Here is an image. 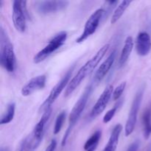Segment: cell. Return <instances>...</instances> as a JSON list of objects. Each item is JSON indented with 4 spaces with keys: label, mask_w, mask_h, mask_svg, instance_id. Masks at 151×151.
Listing matches in <instances>:
<instances>
[{
    "label": "cell",
    "mask_w": 151,
    "mask_h": 151,
    "mask_svg": "<svg viewBox=\"0 0 151 151\" xmlns=\"http://www.w3.org/2000/svg\"><path fill=\"white\" fill-rule=\"evenodd\" d=\"M110 48V44H106L101 47L100 50L97 51V52L91 58L90 60H88L81 69L78 70V73L72 78V79L69 81L66 90H65L64 96L68 97L71 95L74 92L75 89L81 85L82 81L86 78L88 75H91L100 60L103 58L105 55L107 53L108 50Z\"/></svg>",
    "instance_id": "6da1fadb"
},
{
    "label": "cell",
    "mask_w": 151,
    "mask_h": 151,
    "mask_svg": "<svg viewBox=\"0 0 151 151\" xmlns=\"http://www.w3.org/2000/svg\"><path fill=\"white\" fill-rule=\"evenodd\" d=\"M16 55L13 44L2 27L0 29V63L8 72H13L16 68Z\"/></svg>",
    "instance_id": "7a4b0ae2"
},
{
    "label": "cell",
    "mask_w": 151,
    "mask_h": 151,
    "mask_svg": "<svg viewBox=\"0 0 151 151\" xmlns=\"http://www.w3.org/2000/svg\"><path fill=\"white\" fill-rule=\"evenodd\" d=\"M93 90V87L91 84L86 87L84 90L83 92L82 93L80 98L78 99V101L75 104L74 107L72 108L71 113L69 114V127H68L67 130H66V133H65L64 136L63 137V139L61 142V146L64 147L65 145L66 144V141H67L68 138H69V135H70L71 132H72V129L76 125L77 122L78 121L79 118L81 117V114H82L83 111L85 109L86 106L87 104L88 98H89L90 95L91 94V91Z\"/></svg>",
    "instance_id": "3957f363"
},
{
    "label": "cell",
    "mask_w": 151,
    "mask_h": 151,
    "mask_svg": "<svg viewBox=\"0 0 151 151\" xmlns=\"http://www.w3.org/2000/svg\"><path fill=\"white\" fill-rule=\"evenodd\" d=\"M67 38V32L66 31H60L54 35L49 41L47 45H46L41 50H40L33 58V62L35 63H39L44 61L47 58L54 52L58 50L63 45Z\"/></svg>",
    "instance_id": "277c9868"
},
{
    "label": "cell",
    "mask_w": 151,
    "mask_h": 151,
    "mask_svg": "<svg viewBox=\"0 0 151 151\" xmlns=\"http://www.w3.org/2000/svg\"><path fill=\"white\" fill-rule=\"evenodd\" d=\"M144 87L140 88L137 92V94H136L134 100H133L131 110L129 111V114H128V119H127L125 127V133L126 137L131 135L134 131L136 123H137L139 111L140 106H141L142 101L143 95H144Z\"/></svg>",
    "instance_id": "5b68a950"
},
{
    "label": "cell",
    "mask_w": 151,
    "mask_h": 151,
    "mask_svg": "<svg viewBox=\"0 0 151 151\" xmlns=\"http://www.w3.org/2000/svg\"><path fill=\"white\" fill-rule=\"evenodd\" d=\"M27 1L15 0L13 1V25L17 31L24 32L26 29V22L27 11Z\"/></svg>",
    "instance_id": "8992f818"
},
{
    "label": "cell",
    "mask_w": 151,
    "mask_h": 151,
    "mask_svg": "<svg viewBox=\"0 0 151 151\" xmlns=\"http://www.w3.org/2000/svg\"><path fill=\"white\" fill-rule=\"evenodd\" d=\"M104 9L99 8L97 10H96L90 16V17L88 18V20L86 22L85 26H84L83 32L78 37V39L76 40L77 43L83 42L88 37L91 36V35H93L95 32L97 27H98L99 24H100L101 19L104 16Z\"/></svg>",
    "instance_id": "52a82bcc"
},
{
    "label": "cell",
    "mask_w": 151,
    "mask_h": 151,
    "mask_svg": "<svg viewBox=\"0 0 151 151\" xmlns=\"http://www.w3.org/2000/svg\"><path fill=\"white\" fill-rule=\"evenodd\" d=\"M72 74V69L69 70L63 78L60 79V81L55 86L52 88V89L50 91V94L46 99L45 101L44 102L42 105L40 107V110L41 111H45L46 109L48 108L51 107V105L54 103L56 100V99L59 97L62 91H63L64 88H66L68 84L69 83V80H70L71 76Z\"/></svg>",
    "instance_id": "ba28073f"
},
{
    "label": "cell",
    "mask_w": 151,
    "mask_h": 151,
    "mask_svg": "<svg viewBox=\"0 0 151 151\" xmlns=\"http://www.w3.org/2000/svg\"><path fill=\"white\" fill-rule=\"evenodd\" d=\"M113 86L109 85L108 86H106V88H105L103 93L100 94L98 100H97V102L91 109V113H90V118L91 119H95L102 112H103V111L106 109L111 97L113 95Z\"/></svg>",
    "instance_id": "9c48e42d"
},
{
    "label": "cell",
    "mask_w": 151,
    "mask_h": 151,
    "mask_svg": "<svg viewBox=\"0 0 151 151\" xmlns=\"http://www.w3.org/2000/svg\"><path fill=\"white\" fill-rule=\"evenodd\" d=\"M68 5L67 1H37L35 8L41 14H50L63 10Z\"/></svg>",
    "instance_id": "30bf717a"
},
{
    "label": "cell",
    "mask_w": 151,
    "mask_h": 151,
    "mask_svg": "<svg viewBox=\"0 0 151 151\" xmlns=\"http://www.w3.org/2000/svg\"><path fill=\"white\" fill-rule=\"evenodd\" d=\"M52 114V108L50 107L48 109H46L44 111V114H43L42 116L38 121V123L35 125V128L33 130V137L34 139H35V142L32 145V150H33L34 149L36 148L39 143L41 142V139H42L43 134H44V128H45L46 124L48 122L49 119L50 117V115Z\"/></svg>",
    "instance_id": "8fae6325"
},
{
    "label": "cell",
    "mask_w": 151,
    "mask_h": 151,
    "mask_svg": "<svg viewBox=\"0 0 151 151\" xmlns=\"http://www.w3.org/2000/svg\"><path fill=\"white\" fill-rule=\"evenodd\" d=\"M47 77L44 75H38L29 80L22 88V95L27 97L38 90L43 89L46 86Z\"/></svg>",
    "instance_id": "7c38bea8"
},
{
    "label": "cell",
    "mask_w": 151,
    "mask_h": 151,
    "mask_svg": "<svg viewBox=\"0 0 151 151\" xmlns=\"http://www.w3.org/2000/svg\"><path fill=\"white\" fill-rule=\"evenodd\" d=\"M151 50V37L146 32L138 34L136 39V50L139 55L146 56Z\"/></svg>",
    "instance_id": "4fadbf2b"
},
{
    "label": "cell",
    "mask_w": 151,
    "mask_h": 151,
    "mask_svg": "<svg viewBox=\"0 0 151 151\" xmlns=\"http://www.w3.org/2000/svg\"><path fill=\"white\" fill-rule=\"evenodd\" d=\"M116 55V50H114L111 52V53L108 56L107 58L103 62L100 67L97 69V70L95 72V75H94V81L96 82H100L101 81H103V78L109 73L111 68L112 67L114 63Z\"/></svg>",
    "instance_id": "5bb4252c"
},
{
    "label": "cell",
    "mask_w": 151,
    "mask_h": 151,
    "mask_svg": "<svg viewBox=\"0 0 151 151\" xmlns=\"http://www.w3.org/2000/svg\"><path fill=\"white\" fill-rule=\"evenodd\" d=\"M122 131V125L121 124H117L114 126V128L112 130V132L111 134L110 138L107 145L105 147L103 151H115L117 147L118 142H119V139L120 137V134Z\"/></svg>",
    "instance_id": "9a60e30c"
},
{
    "label": "cell",
    "mask_w": 151,
    "mask_h": 151,
    "mask_svg": "<svg viewBox=\"0 0 151 151\" xmlns=\"http://www.w3.org/2000/svg\"><path fill=\"white\" fill-rule=\"evenodd\" d=\"M133 48H134V40L131 36H128L125 39L124 46L121 51L120 56H119V65L120 67L123 66L128 61L131 52H132Z\"/></svg>",
    "instance_id": "2e32d148"
},
{
    "label": "cell",
    "mask_w": 151,
    "mask_h": 151,
    "mask_svg": "<svg viewBox=\"0 0 151 151\" xmlns=\"http://www.w3.org/2000/svg\"><path fill=\"white\" fill-rule=\"evenodd\" d=\"M131 1H128V0H125V1H122L119 3L116 7V9L114 11L113 14H112L111 19V23L115 24L118 20H119L122 15L125 13V10L128 9L131 4Z\"/></svg>",
    "instance_id": "e0dca14e"
},
{
    "label": "cell",
    "mask_w": 151,
    "mask_h": 151,
    "mask_svg": "<svg viewBox=\"0 0 151 151\" xmlns=\"http://www.w3.org/2000/svg\"><path fill=\"white\" fill-rule=\"evenodd\" d=\"M102 131L98 130L91 136L84 145V150L86 151H94L97 148L98 143L101 138Z\"/></svg>",
    "instance_id": "ac0fdd59"
},
{
    "label": "cell",
    "mask_w": 151,
    "mask_h": 151,
    "mask_svg": "<svg viewBox=\"0 0 151 151\" xmlns=\"http://www.w3.org/2000/svg\"><path fill=\"white\" fill-rule=\"evenodd\" d=\"M15 111H16V104L14 103H10L7 106L6 111L2 114L0 120L1 125L8 124L13 119L15 116Z\"/></svg>",
    "instance_id": "d6986e66"
},
{
    "label": "cell",
    "mask_w": 151,
    "mask_h": 151,
    "mask_svg": "<svg viewBox=\"0 0 151 151\" xmlns=\"http://www.w3.org/2000/svg\"><path fill=\"white\" fill-rule=\"evenodd\" d=\"M142 122L144 127V137L145 139H147L151 134V110L150 109L145 111L142 116Z\"/></svg>",
    "instance_id": "ffe728a7"
},
{
    "label": "cell",
    "mask_w": 151,
    "mask_h": 151,
    "mask_svg": "<svg viewBox=\"0 0 151 151\" xmlns=\"http://www.w3.org/2000/svg\"><path fill=\"white\" fill-rule=\"evenodd\" d=\"M66 111H62L58 115L57 118H56L55 122V126H54V130H53V133H54L55 135L59 134V132L61 130L62 127H63V123H64V121L66 119Z\"/></svg>",
    "instance_id": "44dd1931"
},
{
    "label": "cell",
    "mask_w": 151,
    "mask_h": 151,
    "mask_svg": "<svg viewBox=\"0 0 151 151\" xmlns=\"http://www.w3.org/2000/svg\"><path fill=\"white\" fill-rule=\"evenodd\" d=\"M126 87V82H122L119 84L118 86L114 89L113 91V99L114 100H119L122 96V93L125 91V88Z\"/></svg>",
    "instance_id": "7402d4cb"
},
{
    "label": "cell",
    "mask_w": 151,
    "mask_h": 151,
    "mask_svg": "<svg viewBox=\"0 0 151 151\" xmlns=\"http://www.w3.org/2000/svg\"><path fill=\"white\" fill-rule=\"evenodd\" d=\"M118 106H119V104L115 105L114 107L112 108L111 109H110L108 112H106V114L104 115L103 119V122H104V123H108V122H109L112 119H113L115 114H116V111H117Z\"/></svg>",
    "instance_id": "603a6c76"
},
{
    "label": "cell",
    "mask_w": 151,
    "mask_h": 151,
    "mask_svg": "<svg viewBox=\"0 0 151 151\" xmlns=\"http://www.w3.org/2000/svg\"><path fill=\"white\" fill-rule=\"evenodd\" d=\"M139 145L140 142L138 140L134 142L129 146V147H128L127 151H138L139 148Z\"/></svg>",
    "instance_id": "cb8c5ba5"
},
{
    "label": "cell",
    "mask_w": 151,
    "mask_h": 151,
    "mask_svg": "<svg viewBox=\"0 0 151 151\" xmlns=\"http://www.w3.org/2000/svg\"><path fill=\"white\" fill-rule=\"evenodd\" d=\"M56 147H57V142H56V140L53 139L50 143L48 147L46 148L45 151H55V150L56 149Z\"/></svg>",
    "instance_id": "d4e9b609"
},
{
    "label": "cell",
    "mask_w": 151,
    "mask_h": 151,
    "mask_svg": "<svg viewBox=\"0 0 151 151\" xmlns=\"http://www.w3.org/2000/svg\"><path fill=\"white\" fill-rule=\"evenodd\" d=\"M26 142H27V140H25L24 142L23 143V145L22 146V148H21V150H19V151H23V150H24V147H25V145H26V143H27Z\"/></svg>",
    "instance_id": "484cf974"
},
{
    "label": "cell",
    "mask_w": 151,
    "mask_h": 151,
    "mask_svg": "<svg viewBox=\"0 0 151 151\" xmlns=\"http://www.w3.org/2000/svg\"><path fill=\"white\" fill-rule=\"evenodd\" d=\"M146 151H151V144L149 145V147H147V149L146 150Z\"/></svg>",
    "instance_id": "4316f807"
}]
</instances>
